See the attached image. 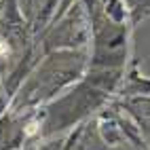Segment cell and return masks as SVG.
Segmentation results:
<instances>
[{
    "mask_svg": "<svg viewBox=\"0 0 150 150\" xmlns=\"http://www.w3.org/2000/svg\"><path fill=\"white\" fill-rule=\"evenodd\" d=\"M81 57L72 53H59L49 57V62L38 68L36 74L30 78V83L21 89V97H19L17 106H32L51 97L57 89H62L66 83L81 74Z\"/></svg>",
    "mask_w": 150,
    "mask_h": 150,
    "instance_id": "1",
    "label": "cell"
},
{
    "mask_svg": "<svg viewBox=\"0 0 150 150\" xmlns=\"http://www.w3.org/2000/svg\"><path fill=\"white\" fill-rule=\"evenodd\" d=\"M104 93L106 91L102 87H97L95 83L91 87H78L76 91H70L66 97L55 102L47 112H42L40 127H45V129L40 133H53V131L70 127L81 116H85L89 110H93L95 106L102 104Z\"/></svg>",
    "mask_w": 150,
    "mask_h": 150,
    "instance_id": "2",
    "label": "cell"
},
{
    "mask_svg": "<svg viewBox=\"0 0 150 150\" xmlns=\"http://www.w3.org/2000/svg\"><path fill=\"white\" fill-rule=\"evenodd\" d=\"M127 55V30L118 25H99L95 36V64L116 66Z\"/></svg>",
    "mask_w": 150,
    "mask_h": 150,
    "instance_id": "3",
    "label": "cell"
},
{
    "mask_svg": "<svg viewBox=\"0 0 150 150\" xmlns=\"http://www.w3.org/2000/svg\"><path fill=\"white\" fill-rule=\"evenodd\" d=\"M6 110V99H4V93L0 91V118H2V112Z\"/></svg>",
    "mask_w": 150,
    "mask_h": 150,
    "instance_id": "4",
    "label": "cell"
}]
</instances>
